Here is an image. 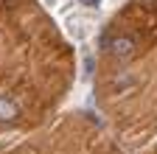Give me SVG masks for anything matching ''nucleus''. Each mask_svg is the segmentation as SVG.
I'll list each match as a JSON object with an SVG mask.
<instances>
[{"label":"nucleus","instance_id":"1","mask_svg":"<svg viewBox=\"0 0 157 154\" xmlns=\"http://www.w3.org/2000/svg\"><path fill=\"white\" fill-rule=\"evenodd\" d=\"M109 53L115 56L118 62H129V59H135V56H137V42H135V36H129V34H118V36H112V39H109Z\"/></svg>","mask_w":157,"mask_h":154},{"label":"nucleus","instance_id":"2","mask_svg":"<svg viewBox=\"0 0 157 154\" xmlns=\"http://www.w3.org/2000/svg\"><path fill=\"white\" fill-rule=\"evenodd\" d=\"M20 118V107L11 95H0V123H14Z\"/></svg>","mask_w":157,"mask_h":154},{"label":"nucleus","instance_id":"3","mask_svg":"<svg viewBox=\"0 0 157 154\" xmlns=\"http://www.w3.org/2000/svg\"><path fill=\"white\" fill-rule=\"evenodd\" d=\"M78 3H82L84 9H98V6H101V0H78Z\"/></svg>","mask_w":157,"mask_h":154}]
</instances>
